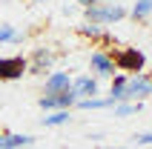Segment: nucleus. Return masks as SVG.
I'll list each match as a JSON object with an SVG mask.
<instances>
[{"mask_svg": "<svg viewBox=\"0 0 152 149\" xmlns=\"http://www.w3.org/2000/svg\"><path fill=\"white\" fill-rule=\"evenodd\" d=\"M29 3H46V0H29Z\"/></svg>", "mask_w": 152, "mask_h": 149, "instance_id": "nucleus-19", "label": "nucleus"}, {"mask_svg": "<svg viewBox=\"0 0 152 149\" xmlns=\"http://www.w3.org/2000/svg\"><path fill=\"white\" fill-rule=\"evenodd\" d=\"M69 92H72V95H75L77 100L95 98V95H98V77H89V74L72 77V86H69Z\"/></svg>", "mask_w": 152, "mask_h": 149, "instance_id": "nucleus-5", "label": "nucleus"}, {"mask_svg": "<svg viewBox=\"0 0 152 149\" xmlns=\"http://www.w3.org/2000/svg\"><path fill=\"white\" fill-rule=\"evenodd\" d=\"M80 34H86V37H106V32H103L101 26H80Z\"/></svg>", "mask_w": 152, "mask_h": 149, "instance_id": "nucleus-16", "label": "nucleus"}, {"mask_svg": "<svg viewBox=\"0 0 152 149\" xmlns=\"http://www.w3.org/2000/svg\"><path fill=\"white\" fill-rule=\"evenodd\" d=\"M52 63H55V52L52 49H34L32 63H26V69L32 74H43L46 69H52Z\"/></svg>", "mask_w": 152, "mask_h": 149, "instance_id": "nucleus-9", "label": "nucleus"}, {"mask_svg": "<svg viewBox=\"0 0 152 149\" xmlns=\"http://www.w3.org/2000/svg\"><path fill=\"white\" fill-rule=\"evenodd\" d=\"M26 72L23 58H0V83L3 80H20Z\"/></svg>", "mask_w": 152, "mask_h": 149, "instance_id": "nucleus-6", "label": "nucleus"}, {"mask_svg": "<svg viewBox=\"0 0 152 149\" xmlns=\"http://www.w3.org/2000/svg\"><path fill=\"white\" fill-rule=\"evenodd\" d=\"M129 15L135 17V20H146V17L152 15V0H138L135 6H132V12Z\"/></svg>", "mask_w": 152, "mask_h": 149, "instance_id": "nucleus-13", "label": "nucleus"}, {"mask_svg": "<svg viewBox=\"0 0 152 149\" xmlns=\"http://www.w3.org/2000/svg\"><path fill=\"white\" fill-rule=\"evenodd\" d=\"M115 118H126V115H135L141 112V103H115Z\"/></svg>", "mask_w": 152, "mask_h": 149, "instance_id": "nucleus-15", "label": "nucleus"}, {"mask_svg": "<svg viewBox=\"0 0 152 149\" xmlns=\"http://www.w3.org/2000/svg\"><path fill=\"white\" fill-rule=\"evenodd\" d=\"M144 98H152V77L149 74H132L124 86V100L126 103H141Z\"/></svg>", "mask_w": 152, "mask_h": 149, "instance_id": "nucleus-3", "label": "nucleus"}, {"mask_svg": "<svg viewBox=\"0 0 152 149\" xmlns=\"http://www.w3.org/2000/svg\"><path fill=\"white\" fill-rule=\"evenodd\" d=\"M118 149H124V146H118Z\"/></svg>", "mask_w": 152, "mask_h": 149, "instance_id": "nucleus-20", "label": "nucleus"}, {"mask_svg": "<svg viewBox=\"0 0 152 149\" xmlns=\"http://www.w3.org/2000/svg\"><path fill=\"white\" fill-rule=\"evenodd\" d=\"M15 40H20L17 29L12 23H0V43H15Z\"/></svg>", "mask_w": 152, "mask_h": 149, "instance_id": "nucleus-14", "label": "nucleus"}, {"mask_svg": "<svg viewBox=\"0 0 152 149\" xmlns=\"http://www.w3.org/2000/svg\"><path fill=\"white\" fill-rule=\"evenodd\" d=\"M72 121V115H69V109H60V112H49V115L43 118V126L46 129H52V126H63Z\"/></svg>", "mask_w": 152, "mask_h": 149, "instance_id": "nucleus-11", "label": "nucleus"}, {"mask_svg": "<svg viewBox=\"0 0 152 149\" xmlns=\"http://www.w3.org/2000/svg\"><path fill=\"white\" fill-rule=\"evenodd\" d=\"M77 109H112V98H86V100H77L75 103Z\"/></svg>", "mask_w": 152, "mask_h": 149, "instance_id": "nucleus-12", "label": "nucleus"}, {"mask_svg": "<svg viewBox=\"0 0 152 149\" xmlns=\"http://www.w3.org/2000/svg\"><path fill=\"white\" fill-rule=\"evenodd\" d=\"M34 143L32 135H0V149H23Z\"/></svg>", "mask_w": 152, "mask_h": 149, "instance_id": "nucleus-10", "label": "nucleus"}, {"mask_svg": "<svg viewBox=\"0 0 152 149\" xmlns=\"http://www.w3.org/2000/svg\"><path fill=\"white\" fill-rule=\"evenodd\" d=\"M129 12L124 6H118V3H95V6H89L83 12V17H86V23L89 26H109V23H115V20H124Z\"/></svg>", "mask_w": 152, "mask_h": 149, "instance_id": "nucleus-1", "label": "nucleus"}, {"mask_svg": "<svg viewBox=\"0 0 152 149\" xmlns=\"http://www.w3.org/2000/svg\"><path fill=\"white\" fill-rule=\"evenodd\" d=\"M112 63H115V69L124 74H144V66H146V58L141 49H118L112 52Z\"/></svg>", "mask_w": 152, "mask_h": 149, "instance_id": "nucleus-2", "label": "nucleus"}, {"mask_svg": "<svg viewBox=\"0 0 152 149\" xmlns=\"http://www.w3.org/2000/svg\"><path fill=\"white\" fill-rule=\"evenodd\" d=\"M69 86H72L69 72H49L43 83V95H60V92H69Z\"/></svg>", "mask_w": 152, "mask_h": 149, "instance_id": "nucleus-7", "label": "nucleus"}, {"mask_svg": "<svg viewBox=\"0 0 152 149\" xmlns=\"http://www.w3.org/2000/svg\"><path fill=\"white\" fill-rule=\"evenodd\" d=\"M77 103V98L72 95V92H60V95H43L40 100H37V106L43 109V112H60V109H72Z\"/></svg>", "mask_w": 152, "mask_h": 149, "instance_id": "nucleus-4", "label": "nucleus"}, {"mask_svg": "<svg viewBox=\"0 0 152 149\" xmlns=\"http://www.w3.org/2000/svg\"><path fill=\"white\" fill-rule=\"evenodd\" d=\"M75 3H80V6H83V9H89V6H95L98 0H75Z\"/></svg>", "mask_w": 152, "mask_h": 149, "instance_id": "nucleus-18", "label": "nucleus"}, {"mask_svg": "<svg viewBox=\"0 0 152 149\" xmlns=\"http://www.w3.org/2000/svg\"><path fill=\"white\" fill-rule=\"evenodd\" d=\"M132 141H135V143H144V146H152V132H138Z\"/></svg>", "mask_w": 152, "mask_h": 149, "instance_id": "nucleus-17", "label": "nucleus"}, {"mask_svg": "<svg viewBox=\"0 0 152 149\" xmlns=\"http://www.w3.org/2000/svg\"><path fill=\"white\" fill-rule=\"evenodd\" d=\"M89 66H92V72L98 74V77H115V63H112V55H106V52H101V49L92 52Z\"/></svg>", "mask_w": 152, "mask_h": 149, "instance_id": "nucleus-8", "label": "nucleus"}]
</instances>
